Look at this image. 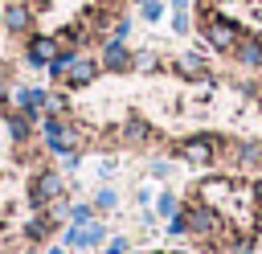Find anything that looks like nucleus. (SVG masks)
I'll list each match as a JSON object with an SVG mask.
<instances>
[{
	"instance_id": "4be33fe9",
	"label": "nucleus",
	"mask_w": 262,
	"mask_h": 254,
	"mask_svg": "<svg viewBox=\"0 0 262 254\" xmlns=\"http://www.w3.org/2000/svg\"><path fill=\"white\" fill-rule=\"evenodd\" d=\"M106 254H127V238H111L106 242Z\"/></svg>"
},
{
	"instance_id": "6e6552de",
	"label": "nucleus",
	"mask_w": 262,
	"mask_h": 254,
	"mask_svg": "<svg viewBox=\"0 0 262 254\" xmlns=\"http://www.w3.org/2000/svg\"><path fill=\"white\" fill-rule=\"evenodd\" d=\"M94 78H98V61H90V57H74L66 70V86H90Z\"/></svg>"
},
{
	"instance_id": "c756f323",
	"label": "nucleus",
	"mask_w": 262,
	"mask_h": 254,
	"mask_svg": "<svg viewBox=\"0 0 262 254\" xmlns=\"http://www.w3.org/2000/svg\"><path fill=\"white\" fill-rule=\"evenodd\" d=\"M139 4H143V0H139Z\"/></svg>"
},
{
	"instance_id": "423d86ee",
	"label": "nucleus",
	"mask_w": 262,
	"mask_h": 254,
	"mask_svg": "<svg viewBox=\"0 0 262 254\" xmlns=\"http://www.w3.org/2000/svg\"><path fill=\"white\" fill-rule=\"evenodd\" d=\"M233 61L246 66V70H262V33H242V41L233 49Z\"/></svg>"
},
{
	"instance_id": "bb28decb",
	"label": "nucleus",
	"mask_w": 262,
	"mask_h": 254,
	"mask_svg": "<svg viewBox=\"0 0 262 254\" xmlns=\"http://www.w3.org/2000/svg\"><path fill=\"white\" fill-rule=\"evenodd\" d=\"M49 254H66V250H57V246H53V250H49Z\"/></svg>"
},
{
	"instance_id": "6ab92c4d",
	"label": "nucleus",
	"mask_w": 262,
	"mask_h": 254,
	"mask_svg": "<svg viewBox=\"0 0 262 254\" xmlns=\"http://www.w3.org/2000/svg\"><path fill=\"white\" fill-rule=\"evenodd\" d=\"M139 16H143V20H160V16H164V4H160V0H143Z\"/></svg>"
},
{
	"instance_id": "a878e982",
	"label": "nucleus",
	"mask_w": 262,
	"mask_h": 254,
	"mask_svg": "<svg viewBox=\"0 0 262 254\" xmlns=\"http://www.w3.org/2000/svg\"><path fill=\"white\" fill-rule=\"evenodd\" d=\"M160 254H188V250H160Z\"/></svg>"
},
{
	"instance_id": "412c9836",
	"label": "nucleus",
	"mask_w": 262,
	"mask_h": 254,
	"mask_svg": "<svg viewBox=\"0 0 262 254\" xmlns=\"http://www.w3.org/2000/svg\"><path fill=\"white\" fill-rule=\"evenodd\" d=\"M70 217H74V225H86V221L94 217V209H90V205H74V209H70Z\"/></svg>"
},
{
	"instance_id": "5701e85b",
	"label": "nucleus",
	"mask_w": 262,
	"mask_h": 254,
	"mask_svg": "<svg viewBox=\"0 0 262 254\" xmlns=\"http://www.w3.org/2000/svg\"><path fill=\"white\" fill-rule=\"evenodd\" d=\"M127 29H131V20H119V25H115V41H123V37H127Z\"/></svg>"
},
{
	"instance_id": "9b49d317",
	"label": "nucleus",
	"mask_w": 262,
	"mask_h": 254,
	"mask_svg": "<svg viewBox=\"0 0 262 254\" xmlns=\"http://www.w3.org/2000/svg\"><path fill=\"white\" fill-rule=\"evenodd\" d=\"M233 156H237V164H242V168H262V143H258V139L237 143V147H233Z\"/></svg>"
},
{
	"instance_id": "9d476101",
	"label": "nucleus",
	"mask_w": 262,
	"mask_h": 254,
	"mask_svg": "<svg viewBox=\"0 0 262 254\" xmlns=\"http://www.w3.org/2000/svg\"><path fill=\"white\" fill-rule=\"evenodd\" d=\"M4 25H8L12 33H25V29L33 25V12H29V4H25V0L8 4V8H4Z\"/></svg>"
},
{
	"instance_id": "4468645a",
	"label": "nucleus",
	"mask_w": 262,
	"mask_h": 254,
	"mask_svg": "<svg viewBox=\"0 0 262 254\" xmlns=\"http://www.w3.org/2000/svg\"><path fill=\"white\" fill-rule=\"evenodd\" d=\"M156 213H160V217H176V213H180L176 193H160V197H156Z\"/></svg>"
},
{
	"instance_id": "2eb2a0df",
	"label": "nucleus",
	"mask_w": 262,
	"mask_h": 254,
	"mask_svg": "<svg viewBox=\"0 0 262 254\" xmlns=\"http://www.w3.org/2000/svg\"><path fill=\"white\" fill-rule=\"evenodd\" d=\"M102 238H106V229H102L98 221H86V225H82V246H98Z\"/></svg>"
},
{
	"instance_id": "f03ea898",
	"label": "nucleus",
	"mask_w": 262,
	"mask_h": 254,
	"mask_svg": "<svg viewBox=\"0 0 262 254\" xmlns=\"http://www.w3.org/2000/svg\"><path fill=\"white\" fill-rule=\"evenodd\" d=\"M201 33H205V41H209L217 53H233L237 41H242V29H237L229 16L213 12V8H205V16H201Z\"/></svg>"
},
{
	"instance_id": "f3484780",
	"label": "nucleus",
	"mask_w": 262,
	"mask_h": 254,
	"mask_svg": "<svg viewBox=\"0 0 262 254\" xmlns=\"http://www.w3.org/2000/svg\"><path fill=\"white\" fill-rule=\"evenodd\" d=\"M8 131H12V139H16V143H20V139H29V119H25V115H12V119H8Z\"/></svg>"
},
{
	"instance_id": "cd10ccee",
	"label": "nucleus",
	"mask_w": 262,
	"mask_h": 254,
	"mask_svg": "<svg viewBox=\"0 0 262 254\" xmlns=\"http://www.w3.org/2000/svg\"><path fill=\"white\" fill-rule=\"evenodd\" d=\"M258 221H262V205H258Z\"/></svg>"
},
{
	"instance_id": "a211bd4d",
	"label": "nucleus",
	"mask_w": 262,
	"mask_h": 254,
	"mask_svg": "<svg viewBox=\"0 0 262 254\" xmlns=\"http://www.w3.org/2000/svg\"><path fill=\"white\" fill-rule=\"evenodd\" d=\"M115 205H119L115 188H98V197H94V209H115Z\"/></svg>"
},
{
	"instance_id": "ddd939ff",
	"label": "nucleus",
	"mask_w": 262,
	"mask_h": 254,
	"mask_svg": "<svg viewBox=\"0 0 262 254\" xmlns=\"http://www.w3.org/2000/svg\"><path fill=\"white\" fill-rule=\"evenodd\" d=\"M123 135H127V143H147V139H151V127H147L139 115H131V119L123 123Z\"/></svg>"
},
{
	"instance_id": "20e7f679",
	"label": "nucleus",
	"mask_w": 262,
	"mask_h": 254,
	"mask_svg": "<svg viewBox=\"0 0 262 254\" xmlns=\"http://www.w3.org/2000/svg\"><path fill=\"white\" fill-rule=\"evenodd\" d=\"M45 143H49V152L70 156V152H74V143H78V135H74L57 115H45Z\"/></svg>"
},
{
	"instance_id": "f8f14e48",
	"label": "nucleus",
	"mask_w": 262,
	"mask_h": 254,
	"mask_svg": "<svg viewBox=\"0 0 262 254\" xmlns=\"http://www.w3.org/2000/svg\"><path fill=\"white\" fill-rule=\"evenodd\" d=\"M176 70H180L184 78H209V66H205L196 53H180V57H176Z\"/></svg>"
},
{
	"instance_id": "393cba45",
	"label": "nucleus",
	"mask_w": 262,
	"mask_h": 254,
	"mask_svg": "<svg viewBox=\"0 0 262 254\" xmlns=\"http://www.w3.org/2000/svg\"><path fill=\"white\" fill-rule=\"evenodd\" d=\"M188 4H192V0H172V8H188Z\"/></svg>"
},
{
	"instance_id": "39448f33",
	"label": "nucleus",
	"mask_w": 262,
	"mask_h": 254,
	"mask_svg": "<svg viewBox=\"0 0 262 254\" xmlns=\"http://www.w3.org/2000/svg\"><path fill=\"white\" fill-rule=\"evenodd\" d=\"M57 193H61V176H57V172H37L33 184H29V201H33L37 209H45Z\"/></svg>"
},
{
	"instance_id": "7ed1b4c3",
	"label": "nucleus",
	"mask_w": 262,
	"mask_h": 254,
	"mask_svg": "<svg viewBox=\"0 0 262 254\" xmlns=\"http://www.w3.org/2000/svg\"><path fill=\"white\" fill-rule=\"evenodd\" d=\"M221 147H225V135L205 131V135H188V139H180L176 156H180V160H188V164H196V168H209V164L221 156Z\"/></svg>"
},
{
	"instance_id": "1a4fd4ad",
	"label": "nucleus",
	"mask_w": 262,
	"mask_h": 254,
	"mask_svg": "<svg viewBox=\"0 0 262 254\" xmlns=\"http://www.w3.org/2000/svg\"><path fill=\"white\" fill-rule=\"evenodd\" d=\"M57 53H61L57 37H33V41H29V61H33V66H49Z\"/></svg>"
},
{
	"instance_id": "c85d7f7f",
	"label": "nucleus",
	"mask_w": 262,
	"mask_h": 254,
	"mask_svg": "<svg viewBox=\"0 0 262 254\" xmlns=\"http://www.w3.org/2000/svg\"><path fill=\"white\" fill-rule=\"evenodd\" d=\"M0 20H4V12H0Z\"/></svg>"
},
{
	"instance_id": "aec40b11",
	"label": "nucleus",
	"mask_w": 262,
	"mask_h": 254,
	"mask_svg": "<svg viewBox=\"0 0 262 254\" xmlns=\"http://www.w3.org/2000/svg\"><path fill=\"white\" fill-rule=\"evenodd\" d=\"M45 234H49V217H33V221H29V238H37V242H41Z\"/></svg>"
},
{
	"instance_id": "dca6fc26",
	"label": "nucleus",
	"mask_w": 262,
	"mask_h": 254,
	"mask_svg": "<svg viewBox=\"0 0 262 254\" xmlns=\"http://www.w3.org/2000/svg\"><path fill=\"white\" fill-rule=\"evenodd\" d=\"M188 29H192V20H188V8H176V12H172V33H176V37H184Z\"/></svg>"
},
{
	"instance_id": "f257e3e1",
	"label": "nucleus",
	"mask_w": 262,
	"mask_h": 254,
	"mask_svg": "<svg viewBox=\"0 0 262 254\" xmlns=\"http://www.w3.org/2000/svg\"><path fill=\"white\" fill-rule=\"evenodd\" d=\"M180 213H184V221H188V234L201 238V242H217V238L225 234V217H221L213 205H205V201H188Z\"/></svg>"
},
{
	"instance_id": "0eeeda50",
	"label": "nucleus",
	"mask_w": 262,
	"mask_h": 254,
	"mask_svg": "<svg viewBox=\"0 0 262 254\" xmlns=\"http://www.w3.org/2000/svg\"><path fill=\"white\" fill-rule=\"evenodd\" d=\"M135 66V53L123 45V41H106V49H102V70H111V74H123V70H131Z\"/></svg>"
},
{
	"instance_id": "b1692460",
	"label": "nucleus",
	"mask_w": 262,
	"mask_h": 254,
	"mask_svg": "<svg viewBox=\"0 0 262 254\" xmlns=\"http://www.w3.org/2000/svg\"><path fill=\"white\" fill-rule=\"evenodd\" d=\"M254 201H258V205H262V176H258V180H254Z\"/></svg>"
}]
</instances>
